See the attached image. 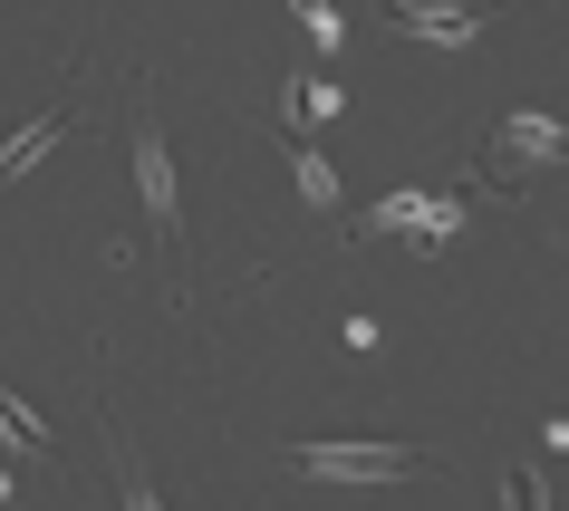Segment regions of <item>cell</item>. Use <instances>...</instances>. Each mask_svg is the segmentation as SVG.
Returning a JSON list of instances; mask_svg holds the SVG:
<instances>
[{
    "mask_svg": "<svg viewBox=\"0 0 569 511\" xmlns=\"http://www.w3.org/2000/svg\"><path fill=\"white\" fill-rule=\"evenodd\" d=\"M280 463H290L300 482H416V473H435L425 444H329V434L280 444Z\"/></svg>",
    "mask_w": 569,
    "mask_h": 511,
    "instance_id": "cell-1",
    "label": "cell"
},
{
    "mask_svg": "<svg viewBox=\"0 0 569 511\" xmlns=\"http://www.w3.org/2000/svg\"><path fill=\"white\" fill-rule=\"evenodd\" d=\"M126 154H136V193H146L154 241H164V251L183 261V193H174V146H164V126L136 117V126H126Z\"/></svg>",
    "mask_w": 569,
    "mask_h": 511,
    "instance_id": "cell-2",
    "label": "cell"
},
{
    "mask_svg": "<svg viewBox=\"0 0 569 511\" xmlns=\"http://www.w3.org/2000/svg\"><path fill=\"white\" fill-rule=\"evenodd\" d=\"M492 10H502V0H387V20H396V30L435 39V49H463L473 30H492Z\"/></svg>",
    "mask_w": 569,
    "mask_h": 511,
    "instance_id": "cell-3",
    "label": "cell"
},
{
    "mask_svg": "<svg viewBox=\"0 0 569 511\" xmlns=\"http://www.w3.org/2000/svg\"><path fill=\"white\" fill-rule=\"evenodd\" d=\"M78 126H88V107H39V117L20 126V136H0V183H30L39 164H49V154H59L68 136H78Z\"/></svg>",
    "mask_w": 569,
    "mask_h": 511,
    "instance_id": "cell-4",
    "label": "cell"
},
{
    "mask_svg": "<svg viewBox=\"0 0 569 511\" xmlns=\"http://www.w3.org/2000/svg\"><path fill=\"white\" fill-rule=\"evenodd\" d=\"M492 154H502V164H560V154H569V126L540 117V107H521V117L492 126Z\"/></svg>",
    "mask_w": 569,
    "mask_h": 511,
    "instance_id": "cell-5",
    "label": "cell"
},
{
    "mask_svg": "<svg viewBox=\"0 0 569 511\" xmlns=\"http://www.w3.org/2000/svg\"><path fill=\"white\" fill-rule=\"evenodd\" d=\"M290 183L309 193V212H338V164L309 146V126H290Z\"/></svg>",
    "mask_w": 569,
    "mask_h": 511,
    "instance_id": "cell-6",
    "label": "cell"
},
{
    "mask_svg": "<svg viewBox=\"0 0 569 511\" xmlns=\"http://www.w3.org/2000/svg\"><path fill=\"white\" fill-rule=\"evenodd\" d=\"M280 117H290V126H319V117H338V78H309V68H300V78L280 88Z\"/></svg>",
    "mask_w": 569,
    "mask_h": 511,
    "instance_id": "cell-7",
    "label": "cell"
},
{
    "mask_svg": "<svg viewBox=\"0 0 569 511\" xmlns=\"http://www.w3.org/2000/svg\"><path fill=\"white\" fill-rule=\"evenodd\" d=\"M0 434H10V444L30 453V463H49V424H39V415H30V405H20L10 387H0Z\"/></svg>",
    "mask_w": 569,
    "mask_h": 511,
    "instance_id": "cell-8",
    "label": "cell"
},
{
    "mask_svg": "<svg viewBox=\"0 0 569 511\" xmlns=\"http://www.w3.org/2000/svg\"><path fill=\"white\" fill-rule=\"evenodd\" d=\"M453 232H463V193H435V203H425V222H416L406 241H416V251H445Z\"/></svg>",
    "mask_w": 569,
    "mask_h": 511,
    "instance_id": "cell-9",
    "label": "cell"
},
{
    "mask_svg": "<svg viewBox=\"0 0 569 511\" xmlns=\"http://www.w3.org/2000/svg\"><path fill=\"white\" fill-rule=\"evenodd\" d=\"M502 511H550V482L531 463H502Z\"/></svg>",
    "mask_w": 569,
    "mask_h": 511,
    "instance_id": "cell-10",
    "label": "cell"
},
{
    "mask_svg": "<svg viewBox=\"0 0 569 511\" xmlns=\"http://www.w3.org/2000/svg\"><path fill=\"white\" fill-rule=\"evenodd\" d=\"M290 20H300V30L319 39L329 59H338V39H348V30H338V0H290Z\"/></svg>",
    "mask_w": 569,
    "mask_h": 511,
    "instance_id": "cell-11",
    "label": "cell"
},
{
    "mask_svg": "<svg viewBox=\"0 0 569 511\" xmlns=\"http://www.w3.org/2000/svg\"><path fill=\"white\" fill-rule=\"evenodd\" d=\"M10 492H20V473H10V463H0V502H10Z\"/></svg>",
    "mask_w": 569,
    "mask_h": 511,
    "instance_id": "cell-12",
    "label": "cell"
}]
</instances>
